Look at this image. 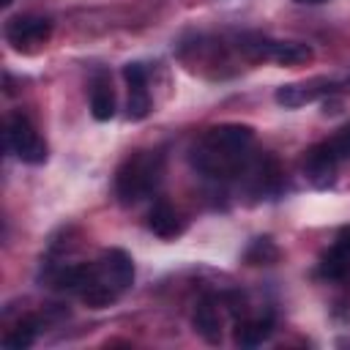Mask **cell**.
Returning a JSON list of instances; mask_svg holds the SVG:
<instances>
[{
	"label": "cell",
	"mask_w": 350,
	"mask_h": 350,
	"mask_svg": "<svg viewBox=\"0 0 350 350\" xmlns=\"http://www.w3.org/2000/svg\"><path fill=\"white\" fill-rule=\"evenodd\" d=\"M347 273H350V252L331 243V249L323 252L320 257V276L339 282V279H347Z\"/></svg>",
	"instance_id": "15"
},
{
	"label": "cell",
	"mask_w": 350,
	"mask_h": 350,
	"mask_svg": "<svg viewBox=\"0 0 350 350\" xmlns=\"http://www.w3.org/2000/svg\"><path fill=\"white\" fill-rule=\"evenodd\" d=\"M3 33H5V41L16 52H36L38 46H44L49 41L52 22L46 16H36V14H19L5 22Z\"/></svg>",
	"instance_id": "6"
},
{
	"label": "cell",
	"mask_w": 350,
	"mask_h": 350,
	"mask_svg": "<svg viewBox=\"0 0 350 350\" xmlns=\"http://www.w3.org/2000/svg\"><path fill=\"white\" fill-rule=\"evenodd\" d=\"M252 142L254 131L249 126L221 123L202 131V137L189 150V161L211 180H235L243 178L252 164Z\"/></svg>",
	"instance_id": "1"
},
{
	"label": "cell",
	"mask_w": 350,
	"mask_h": 350,
	"mask_svg": "<svg viewBox=\"0 0 350 350\" xmlns=\"http://www.w3.org/2000/svg\"><path fill=\"white\" fill-rule=\"evenodd\" d=\"M295 3H309V5H317V3H325V0H295Z\"/></svg>",
	"instance_id": "19"
},
{
	"label": "cell",
	"mask_w": 350,
	"mask_h": 350,
	"mask_svg": "<svg viewBox=\"0 0 350 350\" xmlns=\"http://www.w3.org/2000/svg\"><path fill=\"white\" fill-rule=\"evenodd\" d=\"M347 85H350V79H347Z\"/></svg>",
	"instance_id": "21"
},
{
	"label": "cell",
	"mask_w": 350,
	"mask_h": 350,
	"mask_svg": "<svg viewBox=\"0 0 350 350\" xmlns=\"http://www.w3.org/2000/svg\"><path fill=\"white\" fill-rule=\"evenodd\" d=\"M243 260H246L249 265H271V262L279 260V249H276V243H273L271 238H257V241H252V246L243 252Z\"/></svg>",
	"instance_id": "16"
},
{
	"label": "cell",
	"mask_w": 350,
	"mask_h": 350,
	"mask_svg": "<svg viewBox=\"0 0 350 350\" xmlns=\"http://www.w3.org/2000/svg\"><path fill=\"white\" fill-rule=\"evenodd\" d=\"M336 88H339L336 82H331V79H325V77H314V79L290 82V85L276 88L273 98H276V104H282V107H290V109H293V107H304V104H309V101L325 98V96H331Z\"/></svg>",
	"instance_id": "8"
},
{
	"label": "cell",
	"mask_w": 350,
	"mask_h": 350,
	"mask_svg": "<svg viewBox=\"0 0 350 350\" xmlns=\"http://www.w3.org/2000/svg\"><path fill=\"white\" fill-rule=\"evenodd\" d=\"M191 323H194V331H197L208 345H219V342H221V314H219V306H216L213 298H202V301L194 306Z\"/></svg>",
	"instance_id": "10"
},
{
	"label": "cell",
	"mask_w": 350,
	"mask_h": 350,
	"mask_svg": "<svg viewBox=\"0 0 350 350\" xmlns=\"http://www.w3.org/2000/svg\"><path fill=\"white\" fill-rule=\"evenodd\" d=\"M342 161L336 159V153L331 150V145H328V139L325 142H317V145H312L306 153H304V159H301V172H304V178L314 186V189H328V186H334V180H336V167H339Z\"/></svg>",
	"instance_id": "7"
},
{
	"label": "cell",
	"mask_w": 350,
	"mask_h": 350,
	"mask_svg": "<svg viewBox=\"0 0 350 350\" xmlns=\"http://www.w3.org/2000/svg\"><path fill=\"white\" fill-rule=\"evenodd\" d=\"M134 284V262L123 249H107L93 262V279L79 295L90 309H104L115 304Z\"/></svg>",
	"instance_id": "2"
},
{
	"label": "cell",
	"mask_w": 350,
	"mask_h": 350,
	"mask_svg": "<svg viewBox=\"0 0 350 350\" xmlns=\"http://www.w3.org/2000/svg\"><path fill=\"white\" fill-rule=\"evenodd\" d=\"M123 79L129 85V104H126V118L129 120H142L150 112V93H148V71L142 63H126L123 66Z\"/></svg>",
	"instance_id": "9"
},
{
	"label": "cell",
	"mask_w": 350,
	"mask_h": 350,
	"mask_svg": "<svg viewBox=\"0 0 350 350\" xmlns=\"http://www.w3.org/2000/svg\"><path fill=\"white\" fill-rule=\"evenodd\" d=\"M273 334V317L271 314H260L252 320H241L235 325V345L238 347H257L262 342H268Z\"/></svg>",
	"instance_id": "12"
},
{
	"label": "cell",
	"mask_w": 350,
	"mask_h": 350,
	"mask_svg": "<svg viewBox=\"0 0 350 350\" xmlns=\"http://www.w3.org/2000/svg\"><path fill=\"white\" fill-rule=\"evenodd\" d=\"M5 145L8 150L25 164H44L46 161V142L27 120V115L14 112L5 123Z\"/></svg>",
	"instance_id": "5"
},
{
	"label": "cell",
	"mask_w": 350,
	"mask_h": 350,
	"mask_svg": "<svg viewBox=\"0 0 350 350\" xmlns=\"http://www.w3.org/2000/svg\"><path fill=\"white\" fill-rule=\"evenodd\" d=\"M238 49L252 60H271L282 66H298L312 60V46L301 41H279L260 33H246L238 38Z\"/></svg>",
	"instance_id": "4"
},
{
	"label": "cell",
	"mask_w": 350,
	"mask_h": 350,
	"mask_svg": "<svg viewBox=\"0 0 350 350\" xmlns=\"http://www.w3.org/2000/svg\"><path fill=\"white\" fill-rule=\"evenodd\" d=\"M164 175V153L159 150H134L123 159L115 172V194L120 205H134L156 191Z\"/></svg>",
	"instance_id": "3"
},
{
	"label": "cell",
	"mask_w": 350,
	"mask_h": 350,
	"mask_svg": "<svg viewBox=\"0 0 350 350\" xmlns=\"http://www.w3.org/2000/svg\"><path fill=\"white\" fill-rule=\"evenodd\" d=\"M38 331H41V320H38L36 314H27V317H22V320L3 336V347H8V350H25V347H30V345L36 342Z\"/></svg>",
	"instance_id": "14"
},
{
	"label": "cell",
	"mask_w": 350,
	"mask_h": 350,
	"mask_svg": "<svg viewBox=\"0 0 350 350\" xmlns=\"http://www.w3.org/2000/svg\"><path fill=\"white\" fill-rule=\"evenodd\" d=\"M183 219L178 216V211L170 205V202H164V200H159L153 208H150V213H148V230L153 232V235H159V238H178L180 232H183Z\"/></svg>",
	"instance_id": "11"
},
{
	"label": "cell",
	"mask_w": 350,
	"mask_h": 350,
	"mask_svg": "<svg viewBox=\"0 0 350 350\" xmlns=\"http://www.w3.org/2000/svg\"><path fill=\"white\" fill-rule=\"evenodd\" d=\"M328 145H331V150L336 153L339 161H350V126L339 129V131L328 139Z\"/></svg>",
	"instance_id": "17"
},
{
	"label": "cell",
	"mask_w": 350,
	"mask_h": 350,
	"mask_svg": "<svg viewBox=\"0 0 350 350\" xmlns=\"http://www.w3.org/2000/svg\"><path fill=\"white\" fill-rule=\"evenodd\" d=\"M334 243H336V246H342L345 252H350V224H345V227H339V232H336V238H334Z\"/></svg>",
	"instance_id": "18"
},
{
	"label": "cell",
	"mask_w": 350,
	"mask_h": 350,
	"mask_svg": "<svg viewBox=\"0 0 350 350\" xmlns=\"http://www.w3.org/2000/svg\"><path fill=\"white\" fill-rule=\"evenodd\" d=\"M90 115L101 123L115 118V93H112V82L107 74H96L90 85Z\"/></svg>",
	"instance_id": "13"
},
{
	"label": "cell",
	"mask_w": 350,
	"mask_h": 350,
	"mask_svg": "<svg viewBox=\"0 0 350 350\" xmlns=\"http://www.w3.org/2000/svg\"><path fill=\"white\" fill-rule=\"evenodd\" d=\"M11 3H14V0H0V5H3V8H8Z\"/></svg>",
	"instance_id": "20"
}]
</instances>
